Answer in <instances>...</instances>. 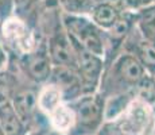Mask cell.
Returning a JSON list of instances; mask_svg holds the SVG:
<instances>
[{
  "label": "cell",
  "mask_w": 155,
  "mask_h": 135,
  "mask_svg": "<svg viewBox=\"0 0 155 135\" xmlns=\"http://www.w3.org/2000/svg\"><path fill=\"white\" fill-rule=\"evenodd\" d=\"M153 79L132 54L121 52L104 66L99 92L105 99L126 93H142L150 88Z\"/></svg>",
  "instance_id": "obj_1"
},
{
  "label": "cell",
  "mask_w": 155,
  "mask_h": 135,
  "mask_svg": "<svg viewBox=\"0 0 155 135\" xmlns=\"http://www.w3.org/2000/svg\"><path fill=\"white\" fill-rule=\"evenodd\" d=\"M97 135H155V116L151 101L139 93L111 119H107Z\"/></svg>",
  "instance_id": "obj_2"
},
{
  "label": "cell",
  "mask_w": 155,
  "mask_h": 135,
  "mask_svg": "<svg viewBox=\"0 0 155 135\" xmlns=\"http://www.w3.org/2000/svg\"><path fill=\"white\" fill-rule=\"evenodd\" d=\"M73 127L69 135H97L105 122V97L99 91L70 101Z\"/></svg>",
  "instance_id": "obj_3"
},
{
  "label": "cell",
  "mask_w": 155,
  "mask_h": 135,
  "mask_svg": "<svg viewBox=\"0 0 155 135\" xmlns=\"http://www.w3.org/2000/svg\"><path fill=\"white\" fill-rule=\"evenodd\" d=\"M8 68L19 72L26 80L38 86L46 84L54 68L50 58L46 39L42 38L31 52L25 53L19 57H10Z\"/></svg>",
  "instance_id": "obj_4"
},
{
  "label": "cell",
  "mask_w": 155,
  "mask_h": 135,
  "mask_svg": "<svg viewBox=\"0 0 155 135\" xmlns=\"http://www.w3.org/2000/svg\"><path fill=\"white\" fill-rule=\"evenodd\" d=\"M62 22L74 43L104 58L105 32L88 15H74L62 11Z\"/></svg>",
  "instance_id": "obj_5"
},
{
  "label": "cell",
  "mask_w": 155,
  "mask_h": 135,
  "mask_svg": "<svg viewBox=\"0 0 155 135\" xmlns=\"http://www.w3.org/2000/svg\"><path fill=\"white\" fill-rule=\"evenodd\" d=\"M42 34L15 15L0 20V39L10 57H19L35 49Z\"/></svg>",
  "instance_id": "obj_6"
},
{
  "label": "cell",
  "mask_w": 155,
  "mask_h": 135,
  "mask_svg": "<svg viewBox=\"0 0 155 135\" xmlns=\"http://www.w3.org/2000/svg\"><path fill=\"white\" fill-rule=\"evenodd\" d=\"M71 43L76 52V68L80 73L86 93H94L99 91L100 86V80L104 72V58L88 52L73 41Z\"/></svg>",
  "instance_id": "obj_7"
},
{
  "label": "cell",
  "mask_w": 155,
  "mask_h": 135,
  "mask_svg": "<svg viewBox=\"0 0 155 135\" xmlns=\"http://www.w3.org/2000/svg\"><path fill=\"white\" fill-rule=\"evenodd\" d=\"M123 52L132 54L146 69V72L151 77H155V42L143 37L136 29V25L124 42Z\"/></svg>",
  "instance_id": "obj_8"
},
{
  "label": "cell",
  "mask_w": 155,
  "mask_h": 135,
  "mask_svg": "<svg viewBox=\"0 0 155 135\" xmlns=\"http://www.w3.org/2000/svg\"><path fill=\"white\" fill-rule=\"evenodd\" d=\"M47 83H51L61 91L62 97L66 103H70V101L78 99L80 96L86 95L82 80L76 68L54 66Z\"/></svg>",
  "instance_id": "obj_9"
},
{
  "label": "cell",
  "mask_w": 155,
  "mask_h": 135,
  "mask_svg": "<svg viewBox=\"0 0 155 135\" xmlns=\"http://www.w3.org/2000/svg\"><path fill=\"white\" fill-rule=\"evenodd\" d=\"M127 11L130 10L112 2H96L94 5L92 7L89 18L101 30L107 31V30H111L113 26L117 25V22Z\"/></svg>",
  "instance_id": "obj_10"
},
{
  "label": "cell",
  "mask_w": 155,
  "mask_h": 135,
  "mask_svg": "<svg viewBox=\"0 0 155 135\" xmlns=\"http://www.w3.org/2000/svg\"><path fill=\"white\" fill-rule=\"evenodd\" d=\"M0 126L5 135H27L30 133L28 127L16 112L12 103L0 106Z\"/></svg>",
  "instance_id": "obj_11"
},
{
  "label": "cell",
  "mask_w": 155,
  "mask_h": 135,
  "mask_svg": "<svg viewBox=\"0 0 155 135\" xmlns=\"http://www.w3.org/2000/svg\"><path fill=\"white\" fill-rule=\"evenodd\" d=\"M46 0H14V14L32 29L38 30V20Z\"/></svg>",
  "instance_id": "obj_12"
},
{
  "label": "cell",
  "mask_w": 155,
  "mask_h": 135,
  "mask_svg": "<svg viewBox=\"0 0 155 135\" xmlns=\"http://www.w3.org/2000/svg\"><path fill=\"white\" fill-rule=\"evenodd\" d=\"M135 25L144 38L155 39V3L135 11Z\"/></svg>",
  "instance_id": "obj_13"
},
{
  "label": "cell",
  "mask_w": 155,
  "mask_h": 135,
  "mask_svg": "<svg viewBox=\"0 0 155 135\" xmlns=\"http://www.w3.org/2000/svg\"><path fill=\"white\" fill-rule=\"evenodd\" d=\"M18 84V74L11 69L0 72V106L11 103Z\"/></svg>",
  "instance_id": "obj_14"
},
{
  "label": "cell",
  "mask_w": 155,
  "mask_h": 135,
  "mask_svg": "<svg viewBox=\"0 0 155 135\" xmlns=\"http://www.w3.org/2000/svg\"><path fill=\"white\" fill-rule=\"evenodd\" d=\"M14 14V0H0V20Z\"/></svg>",
  "instance_id": "obj_15"
},
{
  "label": "cell",
  "mask_w": 155,
  "mask_h": 135,
  "mask_svg": "<svg viewBox=\"0 0 155 135\" xmlns=\"http://www.w3.org/2000/svg\"><path fill=\"white\" fill-rule=\"evenodd\" d=\"M127 7L131 11H138L143 7H147V5L155 3V0H126Z\"/></svg>",
  "instance_id": "obj_16"
},
{
  "label": "cell",
  "mask_w": 155,
  "mask_h": 135,
  "mask_svg": "<svg viewBox=\"0 0 155 135\" xmlns=\"http://www.w3.org/2000/svg\"><path fill=\"white\" fill-rule=\"evenodd\" d=\"M8 62H10V54L7 53L4 45L0 39V72L5 70L8 68Z\"/></svg>",
  "instance_id": "obj_17"
},
{
  "label": "cell",
  "mask_w": 155,
  "mask_h": 135,
  "mask_svg": "<svg viewBox=\"0 0 155 135\" xmlns=\"http://www.w3.org/2000/svg\"><path fill=\"white\" fill-rule=\"evenodd\" d=\"M27 135H61V134L54 131L50 126H41V127H37V128H34V130H31Z\"/></svg>",
  "instance_id": "obj_18"
},
{
  "label": "cell",
  "mask_w": 155,
  "mask_h": 135,
  "mask_svg": "<svg viewBox=\"0 0 155 135\" xmlns=\"http://www.w3.org/2000/svg\"><path fill=\"white\" fill-rule=\"evenodd\" d=\"M151 91H153L154 95H155V77L153 79V81H151Z\"/></svg>",
  "instance_id": "obj_19"
},
{
  "label": "cell",
  "mask_w": 155,
  "mask_h": 135,
  "mask_svg": "<svg viewBox=\"0 0 155 135\" xmlns=\"http://www.w3.org/2000/svg\"><path fill=\"white\" fill-rule=\"evenodd\" d=\"M151 106H153V110H154V116H155V99L151 101Z\"/></svg>",
  "instance_id": "obj_20"
},
{
  "label": "cell",
  "mask_w": 155,
  "mask_h": 135,
  "mask_svg": "<svg viewBox=\"0 0 155 135\" xmlns=\"http://www.w3.org/2000/svg\"><path fill=\"white\" fill-rule=\"evenodd\" d=\"M0 135H5V133L3 131V128H2V126H0Z\"/></svg>",
  "instance_id": "obj_21"
},
{
  "label": "cell",
  "mask_w": 155,
  "mask_h": 135,
  "mask_svg": "<svg viewBox=\"0 0 155 135\" xmlns=\"http://www.w3.org/2000/svg\"><path fill=\"white\" fill-rule=\"evenodd\" d=\"M153 41H154V42H155V39H153Z\"/></svg>",
  "instance_id": "obj_22"
},
{
  "label": "cell",
  "mask_w": 155,
  "mask_h": 135,
  "mask_svg": "<svg viewBox=\"0 0 155 135\" xmlns=\"http://www.w3.org/2000/svg\"><path fill=\"white\" fill-rule=\"evenodd\" d=\"M94 2H96V0H94Z\"/></svg>",
  "instance_id": "obj_23"
}]
</instances>
